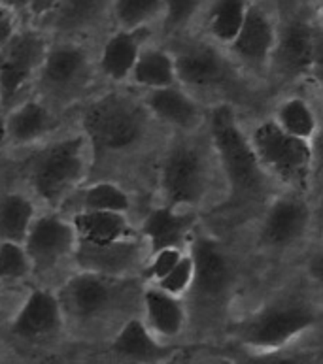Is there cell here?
Returning <instances> with one entry per match:
<instances>
[{"label":"cell","instance_id":"cell-1","mask_svg":"<svg viewBox=\"0 0 323 364\" xmlns=\"http://www.w3.org/2000/svg\"><path fill=\"white\" fill-rule=\"evenodd\" d=\"M149 114L140 98L125 92H106L88 104L82 117V134L95 157L125 155L148 138Z\"/></svg>","mask_w":323,"mask_h":364},{"label":"cell","instance_id":"cell-2","mask_svg":"<svg viewBox=\"0 0 323 364\" xmlns=\"http://www.w3.org/2000/svg\"><path fill=\"white\" fill-rule=\"evenodd\" d=\"M208 138L212 151L231 193V202L238 206L263 198L267 176L259 168L250 146V138L236 119L229 104H218L208 114Z\"/></svg>","mask_w":323,"mask_h":364},{"label":"cell","instance_id":"cell-3","mask_svg":"<svg viewBox=\"0 0 323 364\" xmlns=\"http://www.w3.org/2000/svg\"><path fill=\"white\" fill-rule=\"evenodd\" d=\"M319 306L302 296H284L233 323L229 334L252 353L290 348L318 326Z\"/></svg>","mask_w":323,"mask_h":364},{"label":"cell","instance_id":"cell-4","mask_svg":"<svg viewBox=\"0 0 323 364\" xmlns=\"http://www.w3.org/2000/svg\"><path fill=\"white\" fill-rule=\"evenodd\" d=\"M88 140L80 132L51 141L34 153L27 164V180L34 195L51 210L65 206L88 176Z\"/></svg>","mask_w":323,"mask_h":364},{"label":"cell","instance_id":"cell-5","mask_svg":"<svg viewBox=\"0 0 323 364\" xmlns=\"http://www.w3.org/2000/svg\"><path fill=\"white\" fill-rule=\"evenodd\" d=\"M248 138L267 180L270 178L297 195L310 189L316 157L312 144L285 134L272 119L261 121Z\"/></svg>","mask_w":323,"mask_h":364},{"label":"cell","instance_id":"cell-6","mask_svg":"<svg viewBox=\"0 0 323 364\" xmlns=\"http://www.w3.org/2000/svg\"><path fill=\"white\" fill-rule=\"evenodd\" d=\"M212 183V164L206 149L191 140L172 144L161 159L159 191L163 206L172 210L203 204Z\"/></svg>","mask_w":323,"mask_h":364},{"label":"cell","instance_id":"cell-7","mask_svg":"<svg viewBox=\"0 0 323 364\" xmlns=\"http://www.w3.org/2000/svg\"><path fill=\"white\" fill-rule=\"evenodd\" d=\"M193 262L191 287L187 291L193 308L212 311L227 302L236 282L233 257L210 236H195L189 242Z\"/></svg>","mask_w":323,"mask_h":364},{"label":"cell","instance_id":"cell-8","mask_svg":"<svg viewBox=\"0 0 323 364\" xmlns=\"http://www.w3.org/2000/svg\"><path fill=\"white\" fill-rule=\"evenodd\" d=\"M131 279H112L97 274L78 272L70 276L57 294L63 319L93 323L112 316L125 302Z\"/></svg>","mask_w":323,"mask_h":364},{"label":"cell","instance_id":"cell-9","mask_svg":"<svg viewBox=\"0 0 323 364\" xmlns=\"http://www.w3.org/2000/svg\"><path fill=\"white\" fill-rule=\"evenodd\" d=\"M322 34L310 19L291 16L278 21L270 70L285 80L310 76L319 66Z\"/></svg>","mask_w":323,"mask_h":364},{"label":"cell","instance_id":"cell-10","mask_svg":"<svg viewBox=\"0 0 323 364\" xmlns=\"http://www.w3.org/2000/svg\"><path fill=\"white\" fill-rule=\"evenodd\" d=\"M36 77L46 98L59 102L76 98L91 82V59L88 49L74 42L48 46Z\"/></svg>","mask_w":323,"mask_h":364},{"label":"cell","instance_id":"cell-11","mask_svg":"<svg viewBox=\"0 0 323 364\" xmlns=\"http://www.w3.org/2000/svg\"><path fill=\"white\" fill-rule=\"evenodd\" d=\"M48 40L38 31H17L0 49V102L8 106L38 76L48 51Z\"/></svg>","mask_w":323,"mask_h":364},{"label":"cell","instance_id":"cell-12","mask_svg":"<svg viewBox=\"0 0 323 364\" xmlns=\"http://www.w3.org/2000/svg\"><path fill=\"white\" fill-rule=\"evenodd\" d=\"M278 21L265 4L250 2L242 28L229 46L231 63H236L252 74H267L270 70Z\"/></svg>","mask_w":323,"mask_h":364},{"label":"cell","instance_id":"cell-13","mask_svg":"<svg viewBox=\"0 0 323 364\" xmlns=\"http://www.w3.org/2000/svg\"><path fill=\"white\" fill-rule=\"evenodd\" d=\"M72 257L80 272L97 274L112 279H129L134 274H140L148 261L149 250L140 236H134L100 245L78 242Z\"/></svg>","mask_w":323,"mask_h":364},{"label":"cell","instance_id":"cell-14","mask_svg":"<svg viewBox=\"0 0 323 364\" xmlns=\"http://www.w3.org/2000/svg\"><path fill=\"white\" fill-rule=\"evenodd\" d=\"M170 53L174 60L176 83L184 91H210L229 82L233 63L212 44L189 42Z\"/></svg>","mask_w":323,"mask_h":364},{"label":"cell","instance_id":"cell-15","mask_svg":"<svg viewBox=\"0 0 323 364\" xmlns=\"http://www.w3.org/2000/svg\"><path fill=\"white\" fill-rule=\"evenodd\" d=\"M312 223V208L305 195L285 193L276 196L265 210L259 240L270 250H287L307 236Z\"/></svg>","mask_w":323,"mask_h":364},{"label":"cell","instance_id":"cell-16","mask_svg":"<svg viewBox=\"0 0 323 364\" xmlns=\"http://www.w3.org/2000/svg\"><path fill=\"white\" fill-rule=\"evenodd\" d=\"M76 244V232L70 221L51 212L34 218L23 242V250L33 270L50 272L66 257H72Z\"/></svg>","mask_w":323,"mask_h":364},{"label":"cell","instance_id":"cell-17","mask_svg":"<svg viewBox=\"0 0 323 364\" xmlns=\"http://www.w3.org/2000/svg\"><path fill=\"white\" fill-rule=\"evenodd\" d=\"M65 319L57 294L50 289H33L10 323L11 336L23 342H40L55 336Z\"/></svg>","mask_w":323,"mask_h":364},{"label":"cell","instance_id":"cell-18","mask_svg":"<svg viewBox=\"0 0 323 364\" xmlns=\"http://www.w3.org/2000/svg\"><path fill=\"white\" fill-rule=\"evenodd\" d=\"M197 225V215L193 212H180L172 208L159 206L144 218L138 228V236L146 242L152 253L163 250H181L191 242V234Z\"/></svg>","mask_w":323,"mask_h":364},{"label":"cell","instance_id":"cell-19","mask_svg":"<svg viewBox=\"0 0 323 364\" xmlns=\"http://www.w3.org/2000/svg\"><path fill=\"white\" fill-rule=\"evenodd\" d=\"M140 100L152 119L176 131L191 132L203 121V108L198 106L191 92L184 91L180 85L146 91Z\"/></svg>","mask_w":323,"mask_h":364},{"label":"cell","instance_id":"cell-20","mask_svg":"<svg viewBox=\"0 0 323 364\" xmlns=\"http://www.w3.org/2000/svg\"><path fill=\"white\" fill-rule=\"evenodd\" d=\"M144 325L157 340H174L187 325V308L184 300L163 293L155 285L144 289L140 296Z\"/></svg>","mask_w":323,"mask_h":364},{"label":"cell","instance_id":"cell-21","mask_svg":"<svg viewBox=\"0 0 323 364\" xmlns=\"http://www.w3.org/2000/svg\"><path fill=\"white\" fill-rule=\"evenodd\" d=\"M6 136L11 146H28L44 140L57 129L59 121L44 100H25L4 117Z\"/></svg>","mask_w":323,"mask_h":364},{"label":"cell","instance_id":"cell-22","mask_svg":"<svg viewBox=\"0 0 323 364\" xmlns=\"http://www.w3.org/2000/svg\"><path fill=\"white\" fill-rule=\"evenodd\" d=\"M149 33H152L149 27L137 28V31H117L106 40L100 51L99 66L110 82L123 83L131 77L138 55L146 48Z\"/></svg>","mask_w":323,"mask_h":364},{"label":"cell","instance_id":"cell-23","mask_svg":"<svg viewBox=\"0 0 323 364\" xmlns=\"http://www.w3.org/2000/svg\"><path fill=\"white\" fill-rule=\"evenodd\" d=\"M110 349L121 359L138 364H157L172 353V348L157 340L140 317H131L120 326Z\"/></svg>","mask_w":323,"mask_h":364},{"label":"cell","instance_id":"cell-24","mask_svg":"<svg viewBox=\"0 0 323 364\" xmlns=\"http://www.w3.org/2000/svg\"><path fill=\"white\" fill-rule=\"evenodd\" d=\"M68 221L80 244L100 245L138 236L129 218L121 213L76 212Z\"/></svg>","mask_w":323,"mask_h":364},{"label":"cell","instance_id":"cell-25","mask_svg":"<svg viewBox=\"0 0 323 364\" xmlns=\"http://www.w3.org/2000/svg\"><path fill=\"white\" fill-rule=\"evenodd\" d=\"M129 80L146 91L178 85L172 53L164 48H148L146 46L138 55L137 65L132 68Z\"/></svg>","mask_w":323,"mask_h":364},{"label":"cell","instance_id":"cell-26","mask_svg":"<svg viewBox=\"0 0 323 364\" xmlns=\"http://www.w3.org/2000/svg\"><path fill=\"white\" fill-rule=\"evenodd\" d=\"M36 218V208L21 193H6L0 196V242L21 244Z\"/></svg>","mask_w":323,"mask_h":364},{"label":"cell","instance_id":"cell-27","mask_svg":"<svg viewBox=\"0 0 323 364\" xmlns=\"http://www.w3.org/2000/svg\"><path fill=\"white\" fill-rule=\"evenodd\" d=\"M272 121L285 134H290L297 140L308 141V144H312L318 134V115L307 98H285L276 108Z\"/></svg>","mask_w":323,"mask_h":364},{"label":"cell","instance_id":"cell-28","mask_svg":"<svg viewBox=\"0 0 323 364\" xmlns=\"http://www.w3.org/2000/svg\"><path fill=\"white\" fill-rule=\"evenodd\" d=\"M74 193H78L76 212H108L121 215H129L131 212V196L114 181H97Z\"/></svg>","mask_w":323,"mask_h":364},{"label":"cell","instance_id":"cell-29","mask_svg":"<svg viewBox=\"0 0 323 364\" xmlns=\"http://www.w3.org/2000/svg\"><path fill=\"white\" fill-rule=\"evenodd\" d=\"M250 2L244 0H219L212 2L206 14V31L216 44L227 46L238 36Z\"/></svg>","mask_w":323,"mask_h":364},{"label":"cell","instance_id":"cell-30","mask_svg":"<svg viewBox=\"0 0 323 364\" xmlns=\"http://www.w3.org/2000/svg\"><path fill=\"white\" fill-rule=\"evenodd\" d=\"M164 10L163 0H117L110 6L120 31H137L149 27L161 19Z\"/></svg>","mask_w":323,"mask_h":364},{"label":"cell","instance_id":"cell-31","mask_svg":"<svg viewBox=\"0 0 323 364\" xmlns=\"http://www.w3.org/2000/svg\"><path fill=\"white\" fill-rule=\"evenodd\" d=\"M106 10L105 2H57L53 16L63 28H80Z\"/></svg>","mask_w":323,"mask_h":364},{"label":"cell","instance_id":"cell-32","mask_svg":"<svg viewBox=\"0 0 323 364\" xmlns=\"http://www.w3.org/2000/svg\"><path fill=\"white\" fill-rule=\"evenodd\" d=\"M201 10H203V2H197V0H170V2H164L163 16H161L164 34L170 36V34L184 31Z\"/></svg>","mask_w":323,"mask_h":364},{"label":"cell","instance_id":"cell-33","mask_svg":"<svg viewBox=\"0 0 323 364\" xmlns=\"http://www.w3.org/2000/svg\"><path fill=\"white\" fill-rule=\"evenodd\" d=\"M238 364H319V357L312 349H278V351H265L252 353L248 351Z\"/></svg>","mask_w":323,"mask_h":364},{"label":"cell","instance_id":"cell-34","mask_svg":"<svg viewBox=\"0 0 323 364\" xmlns=\"http://www.w3.org/2000/svg\"><path fill=\"white\" fill-rule=\"evenodd\" d=\"M31 262L21 244L0 242V279H23L31 274Z\"/></svg>","mask_w":323,"mask_h":364},{"label":"cell","instance_id":"cell-35","mask_svg":"<svg viewBox=\"0 0 323 364\" xmlns=\"http://www.w3.org/2000/svg\"><path fill=\"white\" fill-rule=\"evenodd\" d=\"M193 279V262L189 253H184L178 264H176L172 270H170L166 276L161 279V282L155 283V287L163 291V293L170 294V296H176V299H181L184 294H187L189 287H191Z\"/></svg>","mask_w":323,"mask_h":364},{"label":"cell","instance_id":"cell-36","mask_svg":"<svg viewBox=\"0 0 323 364\" xmlns=\"http://www.w3.org/2000/svg\"><path fill=\"white\" fill-rule=\"evenodd\" d=\"M181 257H184V251L181 250H163L157 251V253H152L138 276L142 277L144 282L155 285L178 264Z\"/></svg>","mask_w":323,"mask_h":364},{"label":"cell","instance_id":"cell-37","mask_svg":"<svg viewBox=\"0 0 323 364\" xmlns=\"http://www.w3.org/2000/svg\"><path fill=\"white\" fill-rule=\"evenodd\" d=\"M16 33V14L10 8H6L4 4H0V49L10 42Z\"/></svg>","mask_w":323,"mask_h":364},{"label":"cell","instance_id":"cell-38","mask_svg":"<svg viewBox=\"0 0 323 364\" xmlns=\"http://www.w3.org/2000/svg\"><path fill=\"white\" fill-rule=\"evenodd\" d=\"M4 146H8V136H6V123L4 117L0 115V149Z\"/></svg>","mask_w":323,"mask_h":364}]
</instances>
